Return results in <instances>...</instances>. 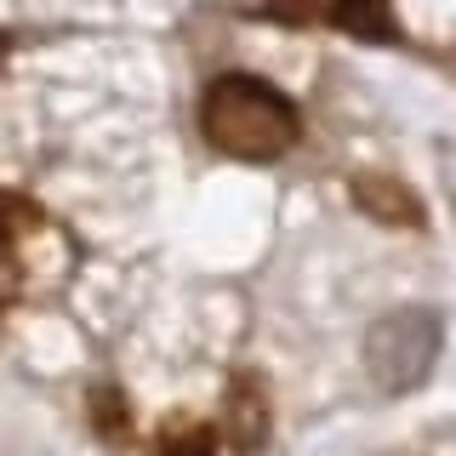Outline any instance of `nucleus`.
I'll use <instances>...</instances> for the list:
<instances>
[{
	"label": "nucleus",
	"mask_w": 456,
	"mask_h": 456,
	"mask_svg": "<svg viewBox=\"0 0 456 456\" xmlns=\"http://www.w3.org/2000/svg\"><path fill=\"white\" fill-rule=\"evenodd\" d=\"M354 206L365 211V217L388 223V228H417L422 223V200L405 189V183L382 177V171H370V177H354Z\"/></svg>",
	"instance_id": "nucleus-4"
},
{
	"label": "nucleus",
	"mask_w": 456,
	"mask_h": 456,
	"mask_svg": "<svg viewBox=\"0 0 456 456\" xmlns=\"http://www.w3.org/2000/svg\"><path fill=\"white\" fill-rule=\"evenodd\" d=\"M268 422H274V411H268V394H263V382L256 377H234L228 382V394H223V434L240 456H256L263 451V439H268Z\"/></svg>",
	"instance_id": "nucleus-3"
},
{
	"label": "nucleus",
	"mask_w": 456,
	"mask_h": 456,
	"mask_svg": "<svg viewBox=\"0 0 456 456\" xmlns=\"http://www.w3.org/2000/svg\"><path fill=\"white\" fill-rule=\"evenodd\" d=\"M92 411H97V428L109 434V445H120V439H126V405H120V394H114V388H97L92 394Z\"/></svg>",
	"instance_id": "nucleus-7"
},
{
	"label": "nucleus",
	"mask_w": 456,
	"mask_h": 456,
	"mask_svg": "<svg viewBox=\"0 0 456 456\" xmlns=\"http://www.w3.org/2000/svg\"><path fill=\"white\" fill-rule=\"evenodd\" d=\"M337 23L348 28V35H370V40H388L394 35L388 0H337Z\"/></svg>",
	"instance_id": "nucleus-5"
},
{
	"label": "nucleus",
	"mask_w": 456,
	"mask_h": 456,
	"mask_svg": "<svg viewBox=\"0 0 456 456\" xmlns=\"http://www.w3.org/2000/svg\"><path fill=\"white\" fill-rule=\"evenodd\" d=\"M200 132L228 160H280V154L297 149L303 120H297V103L280 86L256 75H223L200 97Z\"/></svg>",
	"instance_id": "nucleus-1"
},
{
	"label": "nucleus",
	"mask_w": 456,
	"mask_h": 456,
	"mask_svg": "<svg viewBox=\"0 0 456 456\" xmlns=\"http://www.w3.org/2000/svg\"><path fill=\"white\" fill-rule=\"evenodd\" d=\"M154 456H217V434L206 422H183V428H166L160 434V451Z\"/></svg>",
	"instance_id": "nucleus-6"
},
{
	"label": "nucleus",
	"mask_w": 456,
	"mask_h": 456,
	"mask_svg": "<svg viewBox=\"0 0 456 456\" xmlns=\"http://www.w3.org/2000/svg\"><path fill=\"white\" fill-rule=\"evenodd\" d=\"M439 360V320L428 308H399L365 331V370L382 394H405Z\"/></svg>",
	"instance_id": "nucleus-2"
},
{
	"label": "nucleus",
	"mask_w": 456,
	"mask_h": 456,
	"mask_svg": "<svg viewBox=\"0 0 456 456\" xmlns=\"http://www.w3.org/2000/svg\"><path fill=\"white\" fill-rule=\"evenodd\" d=\"M0 52H6V35H0Z\"/></svg>",
	"instance_id": "nucleus-8"
}]
</instances>
